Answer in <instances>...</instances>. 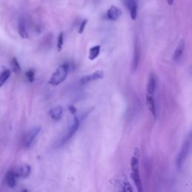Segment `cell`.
<instances>
[{"label":"cell","mask_w":192,"mask_h":192,"mask_svg":"<svg viewBox=\"0 0 192 192\" xmlns=\"http://www.w3.org/2000/svg\"><path fill=\"white\" fill-rule=\"evenodd\" d=\"M69 71V65L68 63H64L56 68L52 74L49 83L53 86H58L66 79Z\"/></svg>","instance_id":"cell-1"},{"label":"cell","mask_w":192,"mask_h":192,"mask_svg":"<svg viewBox=\"0 0 192 192\" xmlns=\"http://www.w3.org/2000/svg\"><path fill=\"white\" fill-rule=\"evenodd\" d=\"M191 146V140L190 139H188L184 142L183 145L182 146L179 152L178 155L176 158V166L178 169H181L182 168L183 165L185 163V161L187 158L188 155L189 153Z\"/></svg>","instance_id":"cell-2"},{"label":"cell","mask_w":192,"mask_h":192,"mask_svg":"<svg viewBox=\"0 0 192 192\" xmlns=\"http://www.w3.org/2000/svg\"><path fill=\"white\" fill-rule=\"evenodd\" d=\"M41 131V127L36 126V127L32 128L30 130L26 132L23 137V146L25 148H29L31 145L33 144L35 139L39 135V132Z\"/></svg>","instance_id":"cell-3"},{"label":"cell","mask_w":192,"mask_h":192,"mask_svg":"<svg viewBox=\"0 0 192 192\" xmlns=\"http://www.w3.org/2000/svg\"><path fill=\"white\" fill-rule=\"evenodd\" d=\"M79 126H80V119H79V118L77 116H74L72 121H71V124L68 126L67 134H65L64 138L62 139L63 143H66L67 141H68L74 136V134H75L76 131L78 129Z\"/></svg>","instance_id":"cell-4"},{"label":"cell","mask_w":192,"mask_h":192,"mask_svg":"<svg viewBox=\"0 0 192 192\" xmlns=\"http://www.w3.org/2000/svg\"><path fill=\"white\" fill-rule=\"evenodd\" d=\"M140 59V45L137 41H136L134 43V56H133L132 62H131V72L134 73L138 68L139 63Z\"/></svg>","instance_id":"cell-5"},{"label":"cell","mask_w":192,"mask_h":192,"mask_svg":"<svg viewBox=\"0 0 192 192\" xmlns=\"http://www.w3.org/2000/svg\"><path fill=\"white\" fill-rule=\"evenodd\" d=\"M125 6L128 9L132 20H136L137 16V0H122Z\"/></svg>","instance_id":"cell-6"},{"label":"cell","mask_w":192,"mask_h":192,"mask_svg":"<svg viewBox=\"0 0 192 192\" xmlns=\"http://www.w3.org/2000/svg\"><path fill=\"white\" fill-rule=\"evenodd\" d=\"M104 77V71H96L93 72L92 74H89V75L84 76L82 77L80 80L81 84H87L90 82L95 81V80H100Z\"/></svg>","instance_id":"cell-7"},{"label":"cell","mask_w":192,"mask_h":192,"mask_svg":"<svg viewBox=\"0 0 192 192\" xmlns=\"http://www.w3.org/2000/svg\"><path fill=\"white\" fill-rule=\"evenodd\" d=\"M131 178L134 181V185L137 187V191L139 192L143 191V186H142L141 179H140V173H139V167H135V168H131Z\"/></svg>","instance_id":"cell-8"},{"label":"cell","mask_w":192,"mask_h":192,"mask_svg":"<svg viewBox=\"0 0 192 192\" xmlns=\"http://www.w3.org/2000/svg\"><path fill=\"white\" fill-rule=\"evenodd\" d=\"M122 15V11L118 8V7L115 6V5H112L110 8L108 9L107 12V16L109 20L115 21L117 20Z\"/></svg>","instance_id":"cell-9"},{"label":"cell","mask_w":192,"mask_h":192,"mask_svg":"<svg viewBox=\"0 0 192 192\" xmlns=\"http://www.w3.org/2000/svg\"><path fill=\"white\" fill-rule=\"evenodd\" d=\"M185 41L183 39H182L179 42V43L175 52H174L173 60L175 62H179L181 60L182 57L183 56V53H184L185 50Z\"/></svg>","instance_id":"cell-10"},{"label":"cell","mask_w":192,"mask_h":192,"mask_svg":"<svg viewBox=\"0 0 192 192\" xmlns=\"http://www.w3.org/2000/svg\"><path fill=\"white\" fill-rule=\"evenodd\" d=\"M63 114V109L61 106H57L50 110V115L54 121H59Z\"/></svg>","instance_id":"cell-11"},{"label":"cell","mask_w":192,"mask_h":192,"mask_svg":"<svg viewBox=\"0 0 192 192\" xmlns=\"http://www.w3.org/2000/svg\"><path fill=\"white\" fill-rule=\"evenodd\" d=\"M146 104H147L149 111L152 114L154 118H156V108H155V101H154V99L152 95H149V94H147V95H146Z\"/></svg>","instance_id":"cell-12"},{"label":"cell","mask_w":192,"mask_h":192,"mask_svg":"<svg viewBox=\"0 0 192 192\" xmlns=\"http://www.w3.org/2000/svg\"><path fill=\"white\" fill-rule=\"evenodd\" d=\"M155 84H156V82H155V77L153 74H151L149 77L147 84V92L149 95H152L154 94L155 90Z\"/></svg>","instance_id":"cell-13"},{"label":"cell","mask_w":192,"mask_h":192,"mask_svg":"<svg viewBox=\"0 0 192 192\" xmlns=\"http://www.w3.org/2000/svg\"><path fill=\"white\" fill-rule=\"evenodd\" d=\"M17 174L13 172V171H10L8 173V175H7V184L10 188H14L15 186L16 182H17Z\"/></svg>","instance_id":"cell-14"},{"label":"cell","mask_w":192,"mask_h":192,"mask_svg":"<svg viewBox=\"0 0 192 192\" xmlns=\"http://www.w3.org/2000/svg\"><path fill=\"white\" fill-rule=\"evenodd\" d=\"M101 51V46L100 45H95V46L92 47L89 50V59L90 60H94L95 59L97 58L99 56V53Z\"/></svg>","instance_id":"cell-15"},{"label":"cell","mask_w":192,"mask_h":192,"mask_svg":"<svg viewBox=\"0 0 192 192\" xmlns=\"http://www.w3.org/2000/svg\"><path fill=\"white\" fill-rule=\"evenodd\" d=\"M18 32L20 36H21L23 39H28V38H29V34H28V32L27 30H26V26H25V23H23V21L19 22Z\"/></svg>","instance_id":"cell-16"},{"label":"cell","mask_w":192,"mask_h":192,"mask_svg":"<svg viewBox=\"0 0 192 192\" xmlns=\"http://www.w3.org/2000/svg\"><path fill=\"white\" fill-rule=\"evenodd\" d=\"M31 172V168L28 165H24L20 168L19 171V176H20L23 178H26L29 176Z\"/></svg>","instance_id":"cell-17"},{"label":"cell","mask_w":192,"mask_h":192,"mask_svg":"<svg viewBox=\"0 0 192 192\" xmlns=\"http://www.w3.org/2000/svg\"><path fill=\"white\" fill-rule=\"evenodd\" d=\"M10 75H11V72H10L9 70H6L0 74V87L5 84V82L10 77Z\"/></svg>","instance_id":"cell-18"},{"label":"cell","mask_w":192,"mask_h":192,"mask_svg":"<svg viewBox=\"0 0 192 192\" xmlns=\"http://www.w3.org/2000/svg\"><path fill=\"white\" fill-rule=\"evenodd\" d=\"M11 67H12V70L13 71H14L15 73H19L21 70L20 66V64L17 62V59L14 58L13 59L12 62H11Z\"/></svg>","instance_id":"cell-19"},{"label":"cell","mask_w":192,"mask_h":192,"mask_svg":"<svg viewBox=\"0 0 192 192\" xmlns=\"http://www.w3.org/2000/svg\"><path fill=\"white\" fill-rule=\"evenodd\" d=\"M63 42H64V34L63 33H60L59 35L58 40H57V49L58 51H61L63 46Z\"/></svg>","instance_id":"cell-20"},{"label":"cell","mask_w":192,"mask_h":192,"mask_svg":"<svg viewBox=\"0 0 192 192\" xmlns=\"http://www.w3.org/2000/svg\"><path fill=\"white\" fill-rule=\"evenodd\" d=\"M26 77L30 83H33L35 79V71L33 70H29L26 72Z\"/></svg>","instance_id":"cell-21"},{"label":"cell","mask_w":192,"mask_h":192,"mask_svg":"<svg viewBox=\"0 0 192 192\" xmlns=\"http://www.w3.org/2000/svg\"><path fill=\"white\" fill-rule=\"evenodd\" d=\"M86 24H87V20H84L83 22H82L78 30V33H80V34H82V33H83V31H84L85 28H86Z\"/></svg>","instance_id":"cell-22"},{"label":"cell","mask_w":192,"mask_h":192,"mask_svg":"<svg viewBox=\"0 0 192 192\" xmlns=\"http://www.w3.org/2000/svg\"><path fill=\"white\" fill-rule=\"evenodd\" d=\"M123 187H124V188H123L124 191H133V189L131 187V185L128 182L124 183V186H123Z\"/></svg>","instance_id":"cell-23"},{"label":"cell","mask_w":192,"mask_h":192,"mask_svg":"<svg viewBox=\"0 0 192 192\" xmlns=\"http://www.w3.org/2000/svg\"><path fill=\"white\" fill-rule=\"evenodd\" d=\"M68 110H69L70 112L72 114H75L76 113H77V109H76L73 105H69V106H68Z\"/></svg>","instance_id":"cell-24"},{"label":"cell","mask_w":192,"mask_h":192,"mask_svg":"<svg viewBox=\"0 0 192 192\" xmlns=\"http://www.w3.org/2000/svg\"><path fill=\"white\" fill-rule=\"evenodd\" d=\"M167 2H168V5H173L174 2V0H167Z\"/></svg>","instance_id":"cell-25"}]
</instances>
